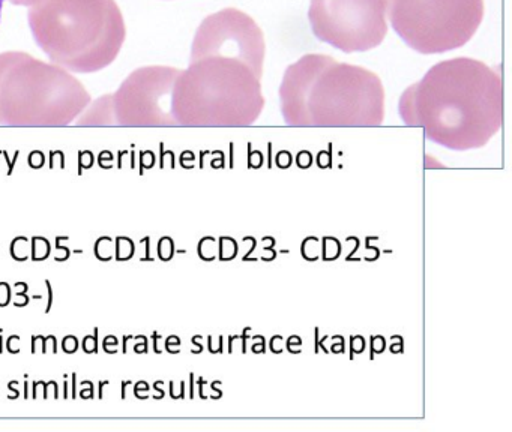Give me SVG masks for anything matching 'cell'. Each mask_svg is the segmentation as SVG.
<instances>
[{
  "instance_id": "1",
  "label": "cell",
  "mask_w": 512,
  "mask_h": 432,
  "mask_svg": "<svg viewBox=\"0 0 512 432\" xmlns=\"http://www.w3.org/2000/svg\"><path fill=\"white\" fill-rule=\"evenodd\" d=\"M400 116L440 146L478 149L502 126V77L469 57L437 63L403 93Z\"/></svg>"
},
{
  "instance_id": "2",
  "label": "cell",
  "mask_w": 512,
  "mask_h": 432,
  "mask_svg": "<svg viewBox=\"0 0 512 432\" xmlns=\"http://www.w3.org/2000/svg\"><path fill=\"white\" fill-rule=\"evenodd\" d=\"M280 102L290 126H377L385 117L380 78L325 54H307L286 69Z\"/></svg>"
},
{
  "instance_id": "3",
  "label": "cell",
  "mask_w": 512,
  "mask_h": 432,
  "mask_svg": "<svg viewBox=\"0 0 512 432\" xmlns=\"http://www.w3.org/2000/svg\"><path fill=\"white\" fill-rule=\"evenodd\" d=\"M28 20L35 42L50 60L79 74L112 65L127 36L115 0H35Z\"/></svg>"
},
{
  "instance_id": "4",
  "label": "cell",
  "mask_w": 512,
  "mask_h": 432,
  "mask_svg": "<svg viewBox=\"0 0 512 432\" xmlns=\"http://www.w3.org/2000/svg\"><path fill=\"white\" fill-rule=\"evenodd\" d=\"M260 80L262 74L238 57H191L190 66L179 72L173 87L176 125H253L265 107Z\"/></svg>"
},
{
  "instance_id": "5",
  "label": "cell",
  "mask_w": 512,
  "mask_h": 432,
  "mask_svg": "<svg viewBox=\"0 0 512 432\" xmlns=\"http://www.w3.org/2000/svg\"><path fill=\"white\" fill-rule=\"evenodd\" d=\"M91 95L67 69L23 51L0 53V123L64 126L88 108Z\"/></svg>"
},
{
  "instance_id": "6",
  "label": "cell",
  "mask_w": 512,
  "mask_h": 432,
  "mask_svg": "<svg viewBox=\"0 0 512 432\" xmlns=\"http://www.w3.org/2000/svg\"><path fill=\"white\" fill-rule=\"evenodd\" d=\"M397 35L412 50L439 54L463 47L484 18V0H382Z\"/></svg>"
},
{
  "instance_id": "7",
  "label": "cell",
  "mask_w": 512,
  "mask_h": 432,
  "mask_svg": "<svg viewBox=\"0 0 512 432\" xmlns=\"http://www.w3.org/2000/svg\"><path fill=\"white\" fill-rule=\"evenodd\" d=\"M308 20L319 41L344 53L373 50L388 33L382 0H311Z\"/></svg>"
},
{
  "instance_id": "8",
  "label": "cell",
  "mask_w": 512,
  "mask_h": 432,
  "mask_svg": "<svg viewBox=\"0 0 512 432\" xmlns=\"http://www.w3.org/2000/svg\"><path fill=\"white\" fill-rule=\"evenodd\" d=\"M181 69L145 66L134 71L110 95L113 122L124 126H176L172 111L173 87Z\"/></svg>"
},
{
  "instance_id": "9",
  "label": "cell",
  "mask_w": 512,
  "mask_h": 432,
  "mask_svg": "<svg viewBox=\"0 0 512 432\" xmlns=\"http://www.w3.org/2000/svg\"><path fill=\"white\" fill-rule=\"evenodd\" d=\"M266 44L256 21L235 8H226L209 15L194 36L191 57L203 54H223L250 63L263 74Z\"/></svg>"
},
{
  "instance_id": "10",
  "label": "cell",
  "mask_w": 512,
  "mask_h": 432,
  "mask_svg": "<svg viewBox=\"0 0 512 432\" xmlns=\"http://www.w3.org/2000/svg\"><path fill=\"white\" fill-rule=\"evenodd\" d=\"M79 125H115L113 122L112 102L110 95L103 96L89 107V110L80 117Z\"/></svg>"
},
{
  "instance_id": "11",
  "label": "cell",
  "mask_w": 512,
  "mask_h": 432,
  "mask_svg": "<svg viewBox=\"0 0 512 432\" xmlns=\"http://www.w3.org/2000/svg\"><path fill=\"white\" fill-rule=\"evenodd\" d=\"M31 245V257L34 261L46 260V258L49 257L50 252H52V246H50V242L46 237H32Z\"/></svg>"
},
{
  "instance_id": "12",
  "label": "cell",
  "mask_w": 512,
  "mask_h": 432,
  "mask_svg": "<svg viewBox=\"0 0 512 432\" xmlns=\"http://www.w3.org/2000/svg\"><path fill=\"white\" fill-rule=\"evenodd\" d=\"M134 251H136V246H134L133 240L130 237L119 236L116 237L115 243V254L116 260L118 261H127L130 260L134 255Z\"/></svg>"
},
{
  "instance_id": "13",
  "label": "cell",
  "mask_w": 512,
  "mask_h": 432,
  "mask_svg": "<svg viewBox=\"0 0 512 432\" xmlns=\"http://www.w3.org/2000/svg\"><path fill=\"white\" fill-rule=\"evenodd\" d=\"M31 242L28 237L19 236L11 243V257L17 261H26L31 254Z\"/></svg>"
},
{
  "instance_id": "14",
  "label": "cell",
  "mask_w": 512,
  "mask_h": 432,
  "mask_svg": "<svg viewBox=\"0 0 512 432\" xmlns=\"http://www.w3.org/2000/svg\"><path fill=\"white\" fill-rule=\"evenodd\" d=\"M115 254V242L112 237L103 236L95 243V257L101 261H110Z\"/></svg>"
},
{
  "instance_id": "15",
  "label": "cell",
  "mask_w": 512,
  "mask_h": 432,
  "mask_svg": "<svg viewBox=\"0 0 512 432\" xmlns=\"http://www.w3.org/2000/svg\"><path fill=\"white\" fill-rule=\"evenodd\" d=\"M220 258L221 260H232L238 254V245L232 237H221Z\"/></svg>"
},
{
  "instance_id": "16",
  "label": "cell",
  "mask_w": 512,
  "mask_h": 432,
  "mask_svg": "<svg viewBox=\"0 0 512 432\" xmlns=\"http://www.w3.org/2000/svg\"><path fill=\"white\" fill-rule=\"evenodd\" d=\"M157 251L161 260H172L173 255H175V243H173L172 237H163V239L160 240V243H158Z\"/></svg>"
},
{
  "instance_id": "17",
  "label": "cell",
  "mask_w": 512,
  "mask_h": 432,
  "mask_svg": "<svg viewBox=\"0 0 512 432\" xmlns=\"http://www.w3.org/2000/svg\"><path fill=\"white\" fill-rule=\"evenodd\" d=\"M340 243H335L334 248H331V242H329V237H325L323 239V258L325 260H335L340 255Z\"/></svg>"
},
{
  "instance_id": "18",
  "label": "cell",
  "mask_w": 512,
  "mask_h": 432,
  "mask_svg": "<svg viewBox=\"0 0 512 432\" xmlns=\"http://www.w3.org/2000/svg\"><path fill=\"white\" fill-rule=\"evenodd\" d=\"M83 351L88 354H94L98 351V329L92 336H85L83 339Z\"/></svg>"
},
{
  "instance_id": "19",
  "label": "cell",
  "mask_w": 512,
  "mask_h": 432,
  "mask_svg": "<svg viewBox=\"0 0 512 432\" xmlns=\"http://www.w3.org/2000/svg\"><path fill=\"white\" fill-rule=\"evenodd\" d=\"M11 299H13V293H11V287L8 282H0V306L10 305Z\"/></svg>"
},
{
  "instance_id": "20",
  "label": "cell",
  "mask_w": 512,
  "mask_h": 432,
  "mask_svg": "<svg viewBox=\"0 0 512 432\" xmlns=\"http://www.w3.org/2000/svg\"><path fill=\"white\" fill-rule=\"evenodd\" d=\"M62 350L68 354L76 353L79 350V341H77L76 336H65L64 341H62Z\"/></svg>"
},
{
  "instance_id": "21",
  "label": "cell",
  "mask_w": 512,
  "mask_h": 432,
  "mask_svg": "<svg viewBox=\"0 0 512 432\" xmlns=\"http://www.w3.org/2000/svg\"><path fill=\"white\" fill-rule=\"evenodd\" d=\"M215 246L214 237H205L202 239L199 245V255L203 258V260L208 261V252L211 251V248Z\"/></svg>"
},
{
  "instance_id": "22",
  "label": "cell",
  "mask_w": 512,
  "mask_h": 432,
  "mask_svg": "<svg viewBox=\"0 0 512 432\" xmlns=\"http://www.w3.org/2000/svg\"><path fill=\"white\" fill-rule=\"evenodd\" d=\"M116 347H118V338H116V336L110 335L104 339L103 348L106 350V353L115 354L116 351H118Z\"/></svg>"
},
{
  "instance_id": "23",
  "label": "cell",
  "mask_w": 512,
  "mask_h": 432,
  "mask_svg": "<svg viewBox=\"0 0 512 432\" xmlns=\"http://www.w3.org/2000/svg\"><path fill=\"white\" fill-rule=\"evenodd\" d=\"M19 342H20V336H17V335L11 336V338L8 339V344H7L8 351H10V353H13V354L20 353Z\"/></svg>"
},
{
  "instance_id": "24",
  "label": "cell",
  "mask_w": 512,
  "mask_h": 432,
  "mask_svg": "<svg viewBox=\"0 0 512 432\" xmlns=\"http://www.w3.org/2000/svg\"><path fill=\"white\" fill-rule=\"evenodd\" d=\"M44 282H46L47 291H49V303H47L46 314H50V309H52L53 305V288L52 284H50L49 279H46V281Z\"/></svg>"
},
{
  "instance_id": "25",
  "label": "cell",
  "mask_w": 512,
  "mask_h": 432,
  "mask_svg": "<svg viewBox=\"0 0 512 432\" xmlns=\"http://www.w3.org/2000/svg\"><path fill=\"white\" fill-rule=\"evenodd\" d=\"M56 248H58V251H64L65 257L70 258L71 249L68 246H62L61 236L56 237Z\"/></svg>"
},
{
  "instance_id": "26",
  "label": "cell",
  "mask_w": 512,
  "mask_h": 432,
  "mask_svg": "<svg viewBox=\"0 0 512 432\" xmlns=\"http://www.w3.org/2000/svg\"><path fill=\"white\" fill-rule=\"evenodd\" d=\"M80 396H82L83 399H91L94 398V386H89V389H83L82 392H80Z\"/></svg>"
},
{
  "instance_id": "27",
  "label": "cell",
  "mask_w": 512,
  "mask_h": 432,
  "mask_svg": "<svg viewBox=\"0 0 512 432\" xmlns=\"http://www.w3.org/2000/svg\"><path fill=\"white\" fill-rule=\"evenodd\" d=\"M11 2L16 3V5H28V6H31L32 3H35V0H11Z\"/></svg>"
},
{
  "instance_id": "28",
  "label": "cell",
  "mask_w": 512,
  "mask_h": 432,
  "mask_svg": "<svg viewBox=\"0 0 512 432\" xmlns=\"http://www.w3.org/2000/svg\"><path fill=\"white\" fill-rule=\"evenodd\" d=\"M76 378H77V375L76 374H73V398H77V386H76Z\"/></svg>"
},
{
  "instance_id": "29",
  "label": "cell",
  "mask_w": 512,
  "mask_h": 432,
  "mask_svg": "<svg viewBox=\"0 0 512 432\" xmlns=\"http://www.w3.org/2000/svg\"><path fill=\"white\" fill-rule=\"evenodd\" d=\"M4 353V338L0 336V354Z\"/></svg>"
},
{
  "instance_id": "30",
  "label": "cell",
  "mask_w": 512,
  "mask_h": 432,
  "mask_svg": "<svg viewBox=\"0 0 512 432\" xmlns=\"http://www.w3.org/2000/svg\"><path fill=\"white\" fill-rule=\"evenodd\" d=\"M10 389L13 390V384L10 383ZM19 398V392H17L16 389H14V399Z\"/></svg>"
},
{
  "instance_id": "31",
  "label": "cell",
  "mask_w": 512,
  "mask_h": 432,
  "mask_svg": "<svg viewBox=\"0 0 512 432\" xmlns=\"http://www.w3.org/2000/svg\"><path fill=\"white\" fill-rule=\"evenodd\" d=\"M5 0H0V17H2V8H4Z\"/></svg>"
}]
</instances>
